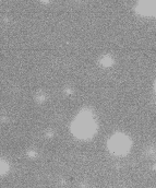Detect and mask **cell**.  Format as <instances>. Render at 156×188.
Listing matches in <instances>:
<instances>
[{"label": "cell", "mask_w": 156, "mask_h": 188, "mask_svg": "<svg viewBox=\"0 0 156 188\" xmlns=\"http://www.w3.org/2000/svg\"><path fill=\"white\" fill-rule=\"evenodd\" d=\"M94 126L91 117L87 114H81L77 120L74 122L72 126V130L75 136L81 137V138H87L92 136L94 132Z\"/></svg>", "instance_id": "obj_1"}, {"label": "cell", "mask_w": 156, "mask_h": 188, "mask_svg": "<svg viewBox=\"0 0 156 188\" xmlns=\"http://www.w3.org/2000/svg\"><path fill=\"white\" fill-rule=\"evenodd\" d=\"M139 11L143 14H150V13H153L154 12V6L150 7L149 6V2H143L142 5L140 6V9Z\"/></svg>", "instance_id": "obj_3"}, {"label": "cell", "mask_w": 156, "mask_h": 188, "mask_svg": "<svg viewBox=\"0 0 156 188\" xmlns=\"http://www.w3.org/2000/svg\"><path fill=\"white\" fill-rule=\"evenodd\" d=\"M7 171V166H6V164H3V163H0V173H3V172Z\"/></svg>", "instance_id": "obj_4"}, {"label": "cell", "mask_w": 156, "mask_h": 188, "mask_svg": "<svg viewBox=\"0 0 156 188\" xmlns=\"http://www.w3.org/2000/svg\"><path fill=\"white\" fill-rule=\"evenodd\" d=\"M130 142L129 140L122 135H117L112 137L109 141V148L116 154H124L129 150Z\"/></svg>", "instance_id": "obj_2"}]
</instances>
